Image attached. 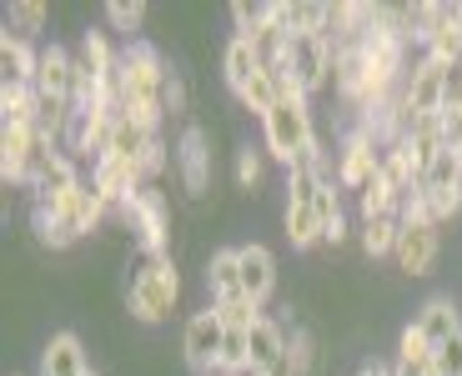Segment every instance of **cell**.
<instances>
[{
    "label": "cell",
    "instance_id": "cell-1",
    "mask_svg": "<svg viewBox=\"0 0 462 376\" xmlns=\"http://www.w3.org/2000/svg\"><path fill=\"white\" fill-rule=\"evenodd\" d=\"M166 80H171V66L162 60V50L146 46V41H131V46L121 50V66H116V86H121V105H116V115H131V121L162 131Z\"/></svg>",
    "mask_w": 462,
    "mask_h": 376
},
{
    "label": "cell",
    "instance_id": "cell-2",
    "mask_svg": "<svg viewBox=\"0 0 462 376\" xmlns=\"http://www.w3.org/2000/svg\"><path fill=\"white\" fill-rule=\"evenodd\" d=\"M176 297H181V276H176V261L171 256H151L141 251L136 271H131V286H126V311L146 326L171 316Z\"/></svg>",
    "mask_w": 462,
    "mask_h": 376
},
{
    "label": "cell",
    "instance_id": "cell-3",
    "mask_svg": "<svg viewBox=\"0 0 462 376\" xmlns=\"http://www.w3.org/2000/svg\"><path fill=\"white\" fill-rule=\"evenodd\" d=\"M106 211L111 206L101 201V196L91 191V181L81 186V191H70L60 206H51V211H31V221H35V236H41V246H70V241H81V236H91L96 226L106 221Z\"/></svg>",
    "mask_w": 462,
    "mask_h": 376
},
{
    "label": "cell",
    "instance_id": "cell-4",
    "mask_svg": "<svg viewBox=\"0 0 462 376\" xmlns=\"http://www.w3.org/2000/svg\"><path fill=\"white\" fill-rule=\"evenodd\" d=\"M262 141L266 151L282 160V166H297L301 156H312L322 141H317V121H312V105L307 101H282L262 115Z\"/></svg>",
    "mask_w": 462,
    "mask_h": 376
},
{
    "label": "cell",
    "instance_id": "cell-5",
    "mask_svg": "<svg viewBox=\"0 0 462 376\" xmlns=\"http://www.w3.org/2000/svg\"><path fill=\"white\" fill-rule=\"evenodd\" d=\"M56 156L60 146L46 141L35 125H0V181L5 186H35Z\"/></svg>",
    "mask_w": 462,
    "mask_h": 376
},
{
    "label": "cell",
    "instance_id": "cell-6",
    "mask_svg": "<svg viewBox=\"0 0 462 376\" xmlns=\"http://www.w3.org/2000/svg\"><path fill=\"white\" fill-rule=\"evenodd\" d=\"M116 216H121L126 231H136L141 251L166 256V246H171V206H166V196L156 191V186H141L126 206H116Z\"/></svg>",
    "mask_w": 462,
    "mask_h": 376
},
{
    "label": "cell",
    "instance_id": "cell-7",
    "mask_svg": "<svg viewBox=\"0 0 462 376\" xmlns=\"http://www.w3.org/2000/svg\"><path fill=\"white\" fill-rule=\"evenodd\" d=\"M377 171H382V141L367 125H352L342 136V151H337V186L342 191H367V181H377Z\"/></svg>",
    "mask_w": 462,
    "mask_h": 376
},
{
    "label": "cell",
    "instance_id": "cell-8",
    "mask_svg": "<svg viewBox=\"0 0 462 376\" xmlns=\"http://www.w3.org/2000/svg\"><path fill=\"white\" fill-rule=\"evenodd\" d=\"M282 66L291 70V80L301 86V96L312 101L322 86H332V66H337V50L327 46L322 35H291V46H287V60Z\"/></svg>",
    "mask_w": 462,
    "mask_h": 376
},
{
    "label": "cell",
    "instance_id": "cell-9",
    "mask_svg": "<svg viewBox=\"0 0 462 376\" xmlns=\"http://www.w3.org/2000/svg\"><path fill=\"white\" fill-rule=\"evenodd\" d=\"M442 86H448V66L432 56H417V66L402 80V111L412 115H442Z\"/></svg>",
    "mask_w": 462,
    "mask_h": 376
},
{
    "label": "cell",
    "instance_id": "cell-10",
    "mask_svg": "<svg viewBox=\"0 0 462 376\" xmlns=\"http://www.w3.org/2000/svg\"><path fill=\"white\" fill-rule=\"evenodd\" d=\"M176 171H181L186 196H207L211 191V136L201 125H181V141H176Z\"/></svg>",
    "mask_w": 462,
    "mask_h": 376
},
{
    "label": "cell",
    "instance_id": "cell-11",
    "mask_svg": "<svg viewBox=\"0 0 462 376\" xmlns=\"http://www.w3.org/2000/svg\"><path fill=\"white\" fill-rule=\"evenodd\" d=\"M146 186V176H141V160H126V156H101L91 166V191L101 196L106 206H126L131 196Z\"/></svg>",
    "mask_w": 462,
    "mask_h": 376
},
{
    "label": "cell",
    "instance_id": "cell-12",
    "mask_svg": "<svg viewBox=\"0 0 462 376\" xmlns=\"http://www.w3.org/2000/svg\"><path fill=\"white\" fill-rule=\"evenodd\" d=\"M221 342H226V326L217 321V311H197V316L186 321L181 331V352H186V366L191 371H217V356H221Z\"/></svg>",
    "mask_w": 462,
    "mask_h": 376
},
{
    "label": "cell",
    "instance_id": "cell-13",
    "mask_svg": "<svg viewBox=\"0 0 462 376\" xmlns=\"http://www.w3.org/2000/svg\"><path fill=\"white\" fill-rule=\"evenodd\" d=\"M438 251H442L438 226H402L393 261H397V271H407V276H428L432 266H438Z\"/></svg>",
    "mask_w": 462,
    "mask_h": 376
},
{
    "label": "cell",
    "instance_id": "cell-14",
    "mask_svg": "<svg viewBox=\"0 0 462 376\" xmlns=\"http://www.w3.org/2000/svg\"><path fill=\"white\" fill-rule=\"evenodd\" d=\"M41 376H96L91 356H86L76 331H56V336L41 346Z\"/></svg>",
    "mask_w": 462,
    "mask_h": 376
},
{
    "label": "cell",
    "instance_id": "cell-15",
    "mask_svg": "<svg viewBox=\"0 0 462 376\" xmlns=\"http://www.w3.org/2000/svg\"><path fill=\"white\" fill-rule=\"evenodd\" d=\"M81 186H86V181H81V171H76V156H66V151H60L46 171H41V181L31 186V191H35V211H51V206H60L70 191H81Z\"/></svg>",
    "mask_w": 462,
    "mask_h": 376
},
{
    "label": "cell",
    "instance_id": "cell-16",
    "mask_svg": "<svg viewBox=\"0 0 462 376\" xmlns=\"http://www.w3.org/2000/svg\"><path fill=\"white\" fill-rule=\"evenodd\" d=\"M242 251V291L262 307L266 297H272V286H277V256H272V246H262V241H246Z\"/></svg>",
    "mask_w": 462,
    "mask_h": 376
},
{
    "label": "cell",
    "instance_id": "cell-17",
    "mask_svg": "<svg viewBox=\"0 0 462 376\" xmlns=\"http://www.w3.org/2000/svg\"><path fill=\"white\" fill-rule=\"evenodd\" d=\"M412 326L422 331L432 346H448L452 336L462 331V311H457V301H452V297H428L422 307L412 311Z\"/></svg>",
    "mask_w": 462,
    "mask_h": 376
},
{
    "label": "cell",
    "instance_id": "cell-18",
    "mask_svg": "<svg viewBox=\"0 0 462 376\" xmlns=\"http://www.w3.org/2000/svg\"><path fill=\"white\" fill-rule=\"evenodd\" d=\"M35 91L46 96H76V56L66 46H41V66H35ZM76 105V101H70Z\"/></svg>",
    "mask_w": 462,
    "mask_h": 376
},
{
    "label": "cell",
    "instance_id": "cell-19",
    "mask_svg": "<svg viewBox=\"0 0 462 376\" xmlns=\"http://www.w3.org/2000/svg\"><path fill=\"white\" fill-rule=\"evenodd\" d=\"M287 336L291 331L282 326V321H272V316H262L252 331H246V346H252V376H266L282 356H287Z\"/></svg>",
    "mask_w": 462,
    "mask_h": 376
},
{
    "label": "cell",
    "instance_id": "cell-20",
    "mask_svg": "<svg viewBox=\"0 0 462 376\" xmlns=\"http://www.w3.org/2000/svg\"><path fill=\"white\" fill-rule=\"evenodd\" d=\"M35 66H41V46L21 41V35H0V70H5V86H35Z\"/></svg>",
    "mask_w": 462,
    "mask_h": 376
},
{
    "label": "cell",
    "instance_id": "cell-21",
    "mask_svg": "<svg viewBox=\"0 0 462 376\" xmlns=\"http://www.w3.org/2000/svg\"><path fill=\"white\" fill-rule=\"evenodd\" d=\"M207 291H211V301L242 297V251H236V246L211 251V261H207Z\"/></svg>",
    "mask_w": 462,
    "mask_h": 376
},
{
    "label": "cell",
    "instance_id": "cell-22",
    "mask_svg": "<svg viewBox=\"0 0 462 376\" xmlns=\"http://www.w3.org/2000/svg\"><path fill=\"white\" fill-rule=\"evenodd\" d=\"M282 226H287V241H291L297 251H312L317 241H322L327 221L317 216L312 201H287V211H282Z\"/></svg>",
    "mask_w": 462,
    "mask_h": 376
},
{
    "label": "cell",
    "instance_id": "cell-23",
    "mask_svg": "<svg viewBox=\"0 0 462 376\" xmlns=\"http://www.w3.org/2000/svg\"><path fill=\"white\" fill-rule=\"evenodd\" d=\"M151 146H156V131H151V125L131 121V115H116V125H111V146H106V156L141 160Z\"/></svg>",
    "mask_w": 462,
    "mask_h": 376
},
{
    "label": "cell",
    "instance_id": "cell-24",
    "mask_svg": "<svg viewBox=\"0 0 462 376\" xmlns=\"http://www.w3.org/2000/svg\"><path fill=\"white\" fill-rule=\"evenodd\" d=\"M256 70H262L256 50L246 46L242 35H231V41H226V50H221V76H226V86H231L236 96H242L246 86H252V76H256Z\"/></svg>",
    "mask_w": 462,
    "mask_h": 376
},
{
    "label": "cell",
    "instance_id": "cell-25",
    "mask_svg": "<svg viewBox=\"0 0 462 376\" xmlns=\"http://www.w3.org/2000/svg\"><path fill=\"white\" fill-rule=\"evenodd\" d=\"M76 60H81L91 76H116V66H121V50L111 46V35H106V31H86Z\"/></svg>",
    "mask_w": 462,
    "mask_h": 376
},
{
    "label": "cell",
    "instance_id": "cell-26",
    "mask_svg": "<svg viewBox=\"0 0 462 376\" xmlns=\"http://www.w3.org/2000/svg\"><path fill=\"white\" fill-rule=\"evenodd\" d=\"M397 236H402V216H397V211L362 221V251H367V256H393Z\"/></svg>",
    "mask_w": 462,
    "mask_h": 376
},
{
    "label": "cell",
    "instance_id": "cell-27",
    "mask_svg": "<svg viewBox=\"0 0 462 376\" xmlns=\"http://www.w3.org/2000/svg\"><path fill=\"white\" fill-rule=\"evenodd\" d=\"M432 356H438V346H432L428 336H422V331L407 321L402 336H397V366H407V371H422V376H428V371H432Z\"/></svg>",
    "mask_w": 462,
    "mask_h": 376
},
{
    "label": "cell",
    "instance_id": "cell-28",
    "mask_svg": "<svg viewBox=\"0 0 462 376\" xmlns=\"http://www.w3.org/2000/svg\"><path fill=\"white\" fill-rule=\"evenodd\" d=\"M357 211H362V221L387 216V211H402V191L377 171V181H367V191H357Z\"/></svg>",
    "mask_w": 462,
    "mask_h": 376
},
{
    "label": "cell",
    "instance_id": "cell-29",
    "mask_svg": "<svg viewBox=\"0 0 462 376\" xmlns=\"http://www.w3.org/2000/svg\"><path fill=\"white\" fill-rule=\"evenodd\" d=\"M5 31L35 46V35L46 31V5H41V0H11V5H5Z\"/></svg>",
    "mask_w": 462,
    "mask_h": 376
},
{
    "label": "cell",
    "instance_id": "cell-30",
    "mask_svg": "<svg viewBox=\"0 0 462 376\" xmlns=\"http://www.w3.org/2000/svg\"><path fill=\"white\" fill-rule=\"evenodd\" d=\"M211 311H217V321H221L226 331H252L256 321H262V307H256V301L246 297V291H242V297H221V301H211Z\"/></svg>",
    "mask_w": 462,
    "mask_h": 376
},
{
    "label": "cell",
    "instance_id": "cell-31",
    "mask_svg": "<svg viewBox=\"0 0 462 376\" xmlns=\"http://www.w3.org/2000/svg\"><path fill=\"white\" fill-rule=\"evenodd\" d=\"M35 121V86H0V125Z\"/></svg>",
    "mask_w": 462,
    "mask_h": 376
},
{
    "label": "cell",
    "instance_id": "cell-32",
    "mask_svg": "<svg viewBox=\"0 0 462 376\" xmlns=\"http://www.w3.org/2000/svg\"><path fill=\"white\" fill-rule=\"evenodd\" d=\"M417 186H422V191H452V186H462V160L452 156V151H438Z\"/></svg>",
    "mask_w": 462,
    "mask_h": 376
},
{
    "label": "cell",
    "instance_id": "cell-33",
    "mask_svg": "<svg viewBox=\"0 0 462 376\" xmlns=\"http://www.w3.org/2000/svg\"><path fill=\"white\" fill-rule=\"evenodd\" d=\"M287 362H291V371L297 376H312L317 371V362H322V352H317V336L307 326H297L287 336Z\"/></svg>",
    "mask_w": 462,
    "mask_h": 376
},
{
    "label": "cell",
    "instance_id": "cell-34",
    "mask_svg": "<svg viewBox=\"0 0 462 376\" xmlns=\"http://www.w3.org/2000/svg\"><path fill=\"white\" fill-rule=\"evenodd\" d=\"M236 101H242L252 115H266L272 105H282V96H277V80H272V70H266V66L256 70V76H252V86H246V91L236 96Z\"/></svg>",
    "mask_w": 462,
    "mask_h": 376
},
{
    "label": "cell",
    "instance_id": "cell-35",
    "mask_svg": "<svg viewBox=\"0 0 462 376\" xmlns=\"http://www.w3.org/2000/svg\"><path fill=\"white\" fill-rule=\"evenodd\" d=\"M106 21L116 25V31H136L141 21H146V5H141V0H106Z\"/></svg>",
    "mask_w": 462,
    "mask_h": 376
},
{
    "label": "cell",
    "instance_id": "cell-36",
    "mask_svg": "<svg viewBox=\"0 0 462 376\" xmlns=\"http://www.w3.org/2000/svg\"><path fill=\"white\" fill-rule=\"evenodd\" d=\"M432 376H462V331L452 336L448 346H438V356H432Z\"/></svg>",
    "mask_w": 462,
    "mask_h": 376
},
{
    "label": "cell",
    "instance_id": "cell-37",
    "mask_svg": "<svg viewBox=\"0 0 462 376\" xmlns=\"http://www.w3.org/2000/svg\"><path fill=\"white\" fill-rule=\"evenodd\" d=\"M236 186H242V191H256V186H262V156H256L252 146L236 151Z\"/></svg>",
    "mask_w": 462,
    "mask_h": 376
},
{
    "label": "cell",
    "instance_id": "cell-38",
    "mask_svg": "<svg viewBox=\"0 0 462 376\" xmlns=\"http://www.w3.org/2000/svg\"><path fill=\"white\" fill-rule=\"evenodd\" d=\"M442 151H452V156L462 160V111L442 115Z\"/></svg>",
    "mask_w": 462,
    "mask_h": 376
},
{
    "label": "cell",
    "instance_id": "cell-39",
    "mask_svg": "<svg viewBox=\"0 0 462 376\" xmlns=\"http://www.w3.org/2000/svg\"><path fill=\"white\" fill-rule=\"evenodd\" d=\"M448 111H462V60L448 66V86H442V115Z\"/></svg>",
    "mask_w": 462,
    "mask_h": 376
},
{
    "label": "cell",
    "instance_id": "cell-40",
    "mask_svg": "<svg viewBox=\"0 0 462 376\" xmlns=\"http://www.w3.org/2000/svg\"><path fill=\"white\" fill-rule=\"evenodd\" d=\"M162 171H166V141L156 136V146H151L146 156H141V176H146V186H151V181H156Z\"/></svg>",
    "mask_w": 462,
    "mask_h": 376
},
{
    "label": "cell",
    "instance_id": "cell-41",
    "mask_svg": "<svg viewBox=\"0 0 462 376\" xmlns=\"http://www.w3.org/2000/svg\"><path fill=\"white\" fill-rule=\"evenodd\" d=\"M181 111H186V86L171 70V80H166V115H181Z\"/></svg>",
    "mask_w": 462,
    "mask_h": 376
},
{
    "label": "cell",
    "instance_id": "cell-42",
    "mask_svg": "<svg viewBox=\"0 0 462 376\" xmlns=\"http://www.w3.org/2000/svg\"><path fill=\"white\" fill-rule=\"evenodd\" d=\"M322 241H327V246H342V241H346V211H342V216H332V221H327Z\"/></svg>",
    "mask_w": 462,
    "mask_h": 376
},
{
    "label": "cell",
    "instance_id": "cell-43",
    "mask_svg": "<svg viewBox=\"0 0 462 376\" xmlns=\"http://www.w3.org/2000/svg\"><path fill=\"white\" fill-rule=\"evenodd\" d=\"M357 376H393V366H377V362H372V366H362Z\"/></svg>",
    "mask_w": 462,
    "mask_h": 376
},
{
    "label": "cell",
    "instance_id": "cell-44",
    "mask_svg": "<svg viewBox=\"0 0 462 376\" xmlns=\"http://www.w3.org/2000/svg\"><path fill=\"white\" fill-rule=\"evenodd\" d=\"M266 376H297V371H291V362H287V356H282V362L272 366V371H266Z\"/></svg>",
    "mask_w": 462,
    "mask_h": 376
}]
</instances>
